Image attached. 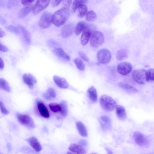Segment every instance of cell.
<instances>
[{"instance_id": "6da1fadb", "label": "cell", "mask_w": 154, "mask_h": 154, "mask_svg": "<svg viewBox=\"0 0 154 154\" xmlns=\"http://www.w3.org/2000/svg\"><path fill=\"white\" fill-rule=\"evenodd\" d=\"M69 14V9L63 7L52 15V23L56 26H61L66 21Z\"/></svg>"}, {"instance_id": "7a4b0ae2", "label": "cell", "mask_w": 154, "mask_h": 154, "mask_svg": "<svg viewBox=\"0 0 154 154\" xmlns=\"http://www.w3.org/2000/svg\"><path fill=\"white\" fill-rule=\"evenodd\" d=\"M100 103L102 108L108 112L113 110L117 105L116 101L112 98L105 94L101 97Z\"/></svg>"}, {"instance_id": "3957f363", "label": "cell", "mask_w": 154, "mask_h": 154, "mask_svg": "<svg viewBox=\"0 0 154 154\" xmlns=\"http://www.w3.org/2000/svg\"><path fill=\"white\" fill-rule=\"evenodd\" d=\"M104 37L100 31H95L91 34L90 40L91 46L94 48L99 47L104 42Z\"/></svg>"}, {"instance_id": "277c9868", "label": "cell", "mask_w": 154, "mask_h": 154, "mask_svg": "<svg viewBox=\"0 0 154 154\" xmlns=\"http://www.w3.org/2000/svg\"><path fill=\"white\" fill-rule=\"evenodd\" d=\"M146 71L143 69H138L134 70L132 76L134 80L138 83L143 85L146 82Z\"/></svg>"}, {"instance_id": "5b68a950", "label": "cell", "mask_w": 154, "mask_h": 154, "mask_svg": "<svg viewBox=\"0 0 154 154\" xmlns=\"http://www.w3.org/2000/svg\"><path fill=\"white\" fill-rule=\"evenodd\" d=\"M52 15L48 11H45L41 16L38 21V25L41 28L45 29L49 27L51 25Z\"/></svg>"}, {"instance_id": "8992f818", "label": "cell", "mask_w": 154, "mask_h": 154, "mask_svg": "<svg viewBox=\"0 0 154 154\" xmlns=\"http://www.w3.org/2000/svg\"><path fill=\"white\" fill-rule=\"evenodd\" d=\"M97 57L98 60L100 63L106 64L110 62L111 58V54L108 49L103 48L98 51Z\"/></svg>"}, {"instance_id": "52a82bcc", "label": "cell", "mask_w": 154, "mask_h": 154, "mask_svg": "<svg viewBox=\"0 0 154 154\" xmlns=\"http://www.w3.org/2000/svg\"><path fill=\"white\" fill-rule=\"evenodd\" d=\"M17 118L19 122L22 125L30 128H34L35 125L34 122L29 116L18 113L17 115Z\"/></svg>"}, {"instance_id": "ba28073f", "label": "cell", "mask_w": 154, "mask_h": 154, "mask_svg": "<svg viewBox=\"0 0 154 154\" xmlns=\"http://www.w3.org/2000/svg\"><path fill=\"white\" fill-rule=\"evenodd\" d=\"M50 1L49 0H37L32 8V13L36 15L44 9L48 5Z\"/></svg>"}, {"instance_id": "9c48e42d", "label": "cell", "mask_w": 154, "mask_h": 154, "mask_svg": "<svg viewBox=\"0 0 154 154\" xmlns=\"http://www.w3.org/2000/svg\"><path fill=\"white\" fill-rule=\"evenodd\" d=\"M132 67L129 62H124L119 63L117 67V70L120 74L125 75L128 74L132 71Z\"/></svg>"}, {"instance_id": "30bf717a", "label": "cell", "mask_w": 154, "mask_h": 154, "mask_svg": "<svg viewBox=\"0 0 154 154\" xmlns=\"http://www.w3.org/2000/svg\"><path fill=\"white\" fill-rule=\"evenodd\" d=\"M133 137L134 142L140 146H144L148 144V141L146 137L140 132H134Z\"/></svg>"}, {"instance_id": "8fae6325", "label": "cell", "mask_w": 154, "mask_h": 154, "mask_svg": "<svg viewBox=\"0 0 154 154\" xmlns=\"http://www.w3.org/2000/svg\"><path fill=\"white\" fill-rule=\"evenodd\" d=\"M23 80L25 83L30 89L33 88L37 82L35 78L29 73H25L23 76Z\"/></svg>"}, {"instance_id": "7c38bea8", "label": "cell", "mask_w": 154, "mask_h": 154, "mask_svg": "<svg viewBox=\"0 0 154 154\" xmlns=\"http://www.w3.org/2000/svg\"><path fill=\"white\" fill-rule=\"evenodd\" d=\"M74 27L71 23L66 24L63 27L61 31V36L64 38H66L70 36L73 31Z\"/></svg>"}, {"instance_id": "4fadbf2b", "label": "cell", "mask_w": 154, "mask_h": 154, "mask_svg": "<svg viewBox=\"0 0 154 154\" xmlns=\"http://www.w3.org/2000/svg\"><path fill=\"white\" fill-rule=\"evenodd\" d=\"M99 122L103 130H107L111 127V121L109 118L107 116H101L99 119Z\"/></svg>"}, {"instance_id": "5bb4252c", "label": "cell", "mask_w": 154, "mask_h": 154, "mask_svg": "<svg viewBox=\"0 0 154 154\" xmlns=\"http://www.w3.org/2000/svg\"><path fill=\"white\" fill-rule=\"evenodd\" d=\"M53 79L57 85L61 88L65 89L68 87L67 82L64 78L54 75L53 76Z\"/></svg>"}, {"instance_id": "9a60e30c", "label": "cell", "mask_w": 154, "mask_h": 154, "mask_svg": "<svg viewBox=\"0 0 154 154\" xmlns=\"http://www.w3.org/2000/svg\"><path fill=\"white\" fill-rule=\"evenodd\" d=\"M28 141L36 152H39L42 149L41 145L35 137H30L28 140Z\"/></svg>"}, {"instance_id": "2e32d148", "label": "cell", "mask_w": 154, "mask_h": 154, "mask_svg": "<svg viewBox=\"0 0 154 154\" xmlns=\"http://www.w3.org/2000/svg\"><path fill=\"white\" fill-rule=\"evenodd\" d=\"M116 112L118 118L121 121L125 120L127 117L125 109L124 107L117 105L116 107Z\"/></svg>"}, {"instance_id": "e0dca14e", "label": "cell", "mask_w": 154, "mask_h": 154, "mask_svg": "<svg viewBox=\"0 0 154 154\" xmlns=\"http://www.w3.org/2000/svg\"><path fill=\"white\" fill-rule=\"evenodd\" d=\"M69 149L76 154H85L86 153V150L82 146L75 143L71 144Z\"/></svg>"}, {"instance_id": "ac0fdd59", "label": "cell", "mask_w": 154, "mask_h": 154, "mask_svg": "<svg viewBox=\"0 0 154 154\" xmlns=\"http://www.w3.org/2000/svg\"><path fill=\"white\" fill-rule=\"evenodd\" d=\"M87 94L91 102L95 103L97 101V94L96 89L94 86H91L88 89Z\"/></svg>"}, {"instance_id": "d6986e66", "label": "cell", "mask_w": 154, "mask_h": 154, "mask_svg": "<svg viewBox=\"0 0 154 154\" xmlns=\"http://www.w3.org/2000/svg\"><path fill=\"white\" fill-rule=\"evenodd\" d=\"M38 108L40 115L45 118H48L50 116L49 112L45 105L41 102L37 103Z\"/></svg>"}, {"instance_id": "ffe728a7", "label": "cell", "mask_w": 154, "mask_h": 154, "mask_svg": "<svg viewBox=\"0 0 154 154\" xmlns=\"http://www.w3.org/2000/svg\"><path fill=\"white\" fill-rule=\"evenodd\" d=\"M54 54L57 57L63 59L65 60H69V56L61 48H56L53 50Z\"/></svg>"}, {"instance_id": "44dd1931", "label": "cell", "mask_w": 154, "mask_h": 154, "mask_svg": "<svg viewBox=\"0 0 154 154\" xmlns=\"http://www.w3.org/2000/svg\"><path fill=\"white\" fill-rule=\"evenodd\" d=\"M91 34L89 30L86 29L83 32L80 38L81 43L82 45H85L88 43Z\"/></svg>"}, {"instance_id": "7402d4cb", "label": "cell", "mask_w": 154, "mask_h": 154, "mask_svg": "<svg viewBox=\"0 0 154 154\" xmlns=\"http://www.w3.org/2000/svg\"><path fill=\"white\" fill-rule=\"evenodd\" d=\"M18 28L22 32L23 38L26 42L28 44L30 43L31 41V36L29 32L21 25H19Z\"/></svg>"}, {"instance_id": "603a6c76", "label": "cell", "mask_w": 154, "mask_h": 154, "mask_svg": "<svg viewBox=\"0 0 154 154\" xmlns=\"http://www.w3.org/2000/svg\"><path fill=\"white\" fill-rule=\"evenodd\" d=\"M76 126L80 134L83 137H87L88 133L86 128L84 124L80 121L76 123Z\"/></svg>"}, {"instance_id": "cb8c5ba5", "label": "cell", "mask_w": 154, "mask_h": 154, "mask_svg": "<svg viewBox=\"0 0 154 154\" xmlns=\"http://www.w3.org/2000/svg\"><path fill=\"white\" fill-rule=\"evenodd\" d=\"M32 5L26 6L22 8L20 11L18 16L20 18H22L28 15L32 9Z\"/></svg>"}, {"instance_id": "d4e9b609", "label": "cell", "mask_w": 154, "mask_h": 154, "mask_svg": "<svg viewBox=\"0 0 154 154\" xmlns=\"http://www.w3.org/2000/svg\"><path fill=\"white\" fill-rule=\"evenodd\" d=\"M119 86L122 88L130 92H137L138 90L133 86L124 82H119L118 83Z\"/></svg>"}, {"instance_id": "484cf974", "label": "cell", "mask_w": 154, "mask_h": 154, "mask_svg": "<svg viewBox=\"0 0 154 154\" xmlns=\"http://www.w3.org/2000/svg\"><path fill=\"white\" fill-rule=\"evenodd\" d=\"M87 23L83 21L79 22L76 25L74 29L75 34L79 35L86 29Z\"/></svg>"}, {"instance_id": "4316f807", "label": "cell", "mask_w": 154, "mask_h": 154, "mask_svg": "<svg viewBox=\"0 0 154 154\" xmlns=\"http://www.w3.org/2000/svg\"><path fill=\"white\" fill-rule=\"evenodd\" d=\"M87 0H74L73 1L71 8V11L72 13L75 12L76 10L81 5H85L87 3Z\"/></svg>"}, {"instance_id": "83f0119b", "label": "cell", "mask_w": 154, "mask_h": 154, "mask_svg": "<svg viewBox=\"0 0 154 154\" xmlns=\"http://www.w3.org/2000/svg\"><path fill=\"white\" fill-rule=\"evenodd\" d=\"M128 56V52L125 49L119 50L116 55V58L118 60H122L126 58Z\"/></svg>"}, {"instance_id": "f1b7e54d", "label": "cell", "mask_w": 154, "mask_h": 154, "mask_svg": "<svg viewBox=\"0 0 154 154\" xmlns=\"http://www.w3.org/2000/svg\"><path fill=\"white\" fill-rule=\"evenodd\" d=\"M88 8L85 5H83L80 7L77 11L78 16L82 18L83 17L87 12Z\"/></svg>"}, {"instance_id": "f546056e", "label": "cell", "mask_w": 154, "mask_h": 154, "mask_svg": "<svg viewBox=\"0 0 154 154\" xmlns=\"http://www.w3.org/2000/svg\"><path fill=\"white\" fill-rule=\"evenodd\" d=\"M0 88L8 92H10L11 88L8 82L3 78H0Z\"/></svg>"}, {"instance_id": "4dcf8cb0", "label": "cell", "mask_w": 154, "mask_h": 154, "mask_svg": "<svg viewBox=\"0 0 154 154\" xmlns=\"http://www.w3.org/2000/svg\"><path fill=\"white\" fill-rule=\"evenodd\" d=\"M60 113L62 116H65L67 113V105L66 101L63 100L60 103Z\"/></svg>"}, {"instance_id": "1f68e13d", "label": "cell", "mask_w": 154, "mask_h": 154, "mask_svg": "<svg viewBox=\"0 0 154 154\" xmlns=\"http://www.w3.org/2000/svg\"><path fill=\"white\" fill-rule=\"evenodd\" d=\"M154 69L151 68L146 71V82H152L154 81Z\"/></svg>"}, {"instance_id": "d6a6232c", "label": "cell", "mask_w": 154, "mask_h": 154, "mask_svg": "<svg viewBox=\"0 0 154 154\" xmlns=\"http://www.w3.org/2000/svg\"><path fill=\"white\" fill-rule=\"evenodd\" d=\"M97 17L96 13L93 11H88L85 15L86 20L88 22L94 20Z\"/></svg>"}, {"instance_id": "836d02e7", "label": "cell", "mask_w": 154, "mask_h": 154, "mask_svg": "<svg viewBox=\"0 0 154 154\" xmlns=\"http://www.w3.org/2000/svg\"><path fill=\"white\" fill-rule=\"evenodd\" d=\"M74 62L77 68L81 71H83L85 69V65L83 61L79 58H75Z\"/></svg>"}, {"instance_id": "e575fe53", "label": "cell", "mask_w": 154, "mask_h": 154, "mask_svg": "<svg viewBox=\"0 0 154 154\" xmlns=\"http://www.w3.org/2000/svg\"><path fill=\"white\" fill-rule=\"evenodd\" d=\"M49 106L51 110L54 112H60V107L59 104L54 103H51L49 104Z\"/></svg>"}, {"instance_id": "d590c367", "label": "cell", "mask_w": 154, "mask_h": 154, "mask_svg": "<svg viewBox=\"0 0 154 154\" xmlns=\"http://www.w3.org/2000/svg\"><path fill=\"white\" fill-rule=\"evenodd\" d=\"M5 28L8 31L17 34H19L20 33L19 28L13 25H9L6 26Z\"/></svg>"}, {"instance_id": "8d00e7d4", "label": "cell", "mask_w": 154, "mask_h": 154, "mask_svg": "<svg viewBox=\"0 0 154 154\" xmlns=\"http://www.w3.org/2000/svg\"><path fill=\"white\" fill-rule=\"evenodd\" d=\"M0 109L2 113L4 114H8L9 111L6 108L4 103L0 100Z\"/></svg>"}, {"instance_id": "74e56055", "label": "cell", "mask_w": 154, "mask_h": 154, "mask_svg": "<svg viewBox=\"0 0 154 154\" xmlns=\"http://www.w3.org/2000/svg\"><path fill=\"white\" fill-rule=\"evenodd\" d=\"M79 54L80 57L85 61L88 62L89 60L87 55L83 51H80L79 52Z\"/></svg>"}, {"instance_id": "f35d334b", "label": "cell", "mask_w": 154, "mask_h": 154, "mask_svg": "<svg viewBox=\"0 0 154 154\" xmlns=\"http://www.w3.org/2000/svg\"><path fill=\"white\" fill-rule=\"evenodd\" d=\"M47 92L51 97L54 98L56 96V92L54 89L52 88H49L47 90Z\"/></svg>"}, {"instance_id": "ab89813d", "label": "cell", "mask_w": 154, "mask_h": 154, "mask_svg": "<svg viewBox=\"0 0 154 154\" xmlns=\"http://www.w3.org/2000/svg\"><path fill=\"white\" fill-rule=\"evenodd\" d=\"M71 0H63L62 1L63 7L69 9V7L71 4Z\"/></svg>"}, {"instance_id": "60d3db41", "label": "cell", "mask_w": 154, "mask_h": 154, "mask_svg": "<svg viewBox=\"0 0 154 154\" xmlns=\"http://www.w3.org/2000/svg\"><path fill=\"white\" fill-rule=\"evenodd\" d=\"M34 1L31 0H23L21 1V3L23 5L28 6L31 5Z\"/></svg>"}, {"instance_id": "b9f144b4", "label": "cell", "mask_w": 154, "mask_h": 154, "mask_svg": "<svg viewBox=\"0 0 154 154\" xmlns=\"http://www.w3.org/2000/svg\"><path fill=\"white\" fill-rule=\"evenodd\" d=\"M62 1L61 0H53L51 1V4L53 7H55L58 5Z\"/></svg>"}, {"instance_id": "7bdbcfd3", "label": "cell", "mask_w": 154, "mask_h": 154, "mask_svg": "<svg viewBox=\"0 0 154 154\" xmlns=\"http://www.w3.org/2000/svg\"><path fill=\"white\" fill-rule=\"evenodd\" d=\"M8 51V48L0 42V51L5 52Z\"/></svg>"}, {"instance_id": "ee69618b", "label": "cell", "mask_w": 154, "mask_h": 154, "mask_svg": "<svg viewBox=\"0 0 154 154\" xmlns=\"http://www.w3.org/2000/svg\"><path fill=\"white\" fill-rule=\"evenodd\" d=\"M4 63L2 58L0 57V69H2L4 68Z\"/></svg>"}, {"instance_id": "f6af8a7d", "label": "cell", "mask_w": 154, "mask_h": 154, "mask_svg": "<svg viewBox=\"0 0 154 154\" xmlns=\"http://www.w3.org/2000/svg\"><path fill=\"white\" fill-rule=\"evenodd\" d=\"M6 23V20L2 17L0 16V24L2 25H5Z\"/></svg>"}, {"instance_id": "bcb514c9", "label": "cell", "mask_w": 154, "mask_h": 154, "mask_svg": "<svg viewBox=\"0 0 154 154\" xmlns=\"http://www.w3.org/2000/svg\"><path fill=\"white\" fill-rule=\"evenodd\" d=\"M79 144L80 145L82 146H86L87 144V141L85 140H82L80 141L79 142Z\"/></svg>"}, {"instance_id": "7dc6e473", "label": "cell", "mask_w": 154, "mask_h": 154, "mask_svg": "<svg viewBox=\"0 0 154 154\" xmlns=\"http://www.w3.org/2000/svg\"><path fill=\"white\" fill-rule=\"evenodd\" d=\"M44 97L47 100H50L51 99V97L48 94V93H45L43 95Z\"/></svg>"}, {"instance_id": "c3c4849f", "label": "cell", "mask_w": 154, "mask_h": 154, "mask_svg": "<svg viewBox=\"0 0 154 154\" xmlns=\"http://www.w3.org/2000/svg\"><path fill=\"white\" fill-rule=\"evenodd\" d=\"M6 32L0 28V37L2 38L6 35Z\"/></svg>"}, {"instance_id": "681fc988", "label": "cell", "mask_w": 154, "mask_h": 154, "mask_svg": "<svg viewBox=\"0 0 154 154\" xmlns=\"http://www.w3.org/2000/svg\"><path fill=\"white\" fill-rule=\"evenodd\" d=\"M105 150L106 151L107 154H113L112 151L110 149L106 148Z\"/></svg>"}, {"instance_id": "f907efd6", "label": "cell", "mask_w": 154, "mask_h": 154, "mask_svg": "<svg viewBox=\"0 0 154 154\" xmlns=\"http://www.w3.org/2000/svg\"><path fill=\"white\" fill-rule=\"evenodd\" d=\"M7 147L8 149L10 151V150L11 149V145L9 143L8 144Z\"/></svg>"}, {"instance_id": "816d5d0a", "label": "cell", "mask_w": 154, "mask_h": 154, "mask_svg": "<svg viewBox=\"0 0 154 154\" xmlns=\"http://www.w3.org/2000/svg\"><path fill=\"white\" fill-rule=\"evenodd\" d=\"M67 154H73L71 152H68L67 153Z\"/></svg>"}, {"instance_id": "f5cc1de1", "label": "cell", "mask_w": 154, "mask_h": 154, "mask_svg": "<svg viewBox=\"0 0 154 154\" xmlns=\"http://www.w3.org/2000/svg\"><path fill=\"white\" fill-rule=\"evenodd\" d=\"M91 154H96V153H91Z\"/></svg>"}, {"instance_id": "db71d44e", "label": "cell", "mask_w": 154, "mask_h": 154, "mask_svg": "<svg viewBox=\"0 0 154 154\" xmlns=\"http://www.w3.org/2000/svg\"><path fill=\"white\" fill-rule=\"evenodd\" d=\"M0 154H3L1 152H0Z\"/></svg>"}]
</instances>
